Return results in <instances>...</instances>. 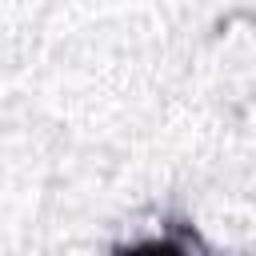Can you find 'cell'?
Segmentation results:
<instances>
[{
  "instance_id": "obj_1",
  "label": "cell",
  "mask_w": 256,
  "mask_h": 256,
  "mask_svg": "<svg viewBox=\"0 0 256 256\" xmlns=\"http://www.w3.org/2000/svg\"><path fill=\"white\" fill-rule=\"evenodd\" d=\"M136 256H176V252H168V248H152V252H136Z\"/></svg>"
}]
</instances>
